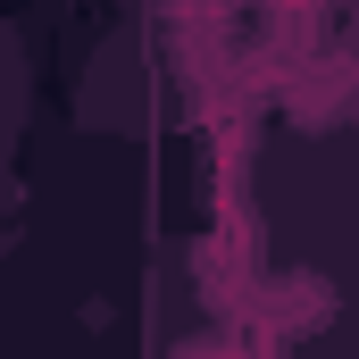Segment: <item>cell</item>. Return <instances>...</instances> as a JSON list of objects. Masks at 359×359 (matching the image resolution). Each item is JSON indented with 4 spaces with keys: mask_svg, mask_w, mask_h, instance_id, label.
I'll return each mask as SVG.
<instances>
[{
    "mask_svg": "<svg viewBox=\"0 0 359 359\" xmlns=\"http://www.w3.org/2000/svg\"><path fill=\"white\" fill-rule=\"evenodd\" d=\"M259 309H268L276 334H318V326L334 318V284L318 268H292V276H276L268 292H259Z\"/></svg>",
    "mask_w": 359,
    "mask_h": 359,
    "instance_id": "1",
    "label": "cell"
},
{
    "mask_svg": "<svg viewBox=\"0 0 359 359\" xmlns=\"http://www.w3.org/2000/svg\"><path fill=\"white\" fill-rule=\"evenodd\" d=\"M334 117H343V84H334V76H309V84H301V100H292V126L326 134Z\"/></svg>",
    "mask_w": 359,
    "mask_h": 359,
    "instance_id": "2",
    "label": "cell"
},
{
    "mask_svg": "<svg viewBox=\"0 0 359 359\" xmlns=\"http://www.w3.org/2000/svg\"><path fill=\"white\" fill-rule=\"evenodd\" d=\"M351 42H359V8H351Z\"/></svg>",
    "mask_w": 359,
    "mask_h": 359,
    "instance_id": "3",
    "label": "cell"
},
{
    "mask_svg": "<svg viewBox=\"0 0 359 359\" xmlns=\"http://www.w3.org/2000/svg\"><path fill=\"white\" fill-rule=\"evenodd\" d=\"M351 117H359V92H351Z\"/></svg>",
    "mask_w": 359,
    "mask_h": 359,
    "instance_id": "4",
    "label": "cell"
}]
</instances>
